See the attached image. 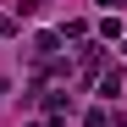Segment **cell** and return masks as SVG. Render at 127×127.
I'll list each match as a JSON object with an SVG mask.
<instances>
[{"mask_svg": "<svg viewBox=\"0 0 127 127\" xmlns=\"http://www.w3.org/2000/svg\"><path fill=\"white\" fill-rule=\"evenodd\" d=\"M55 50H61V33H39V39H33V50H28V55L39 61V66H50V61H55Z\"/></svg>", "mask_w": 127, "mask_h": 127, "instance_id": "1", "label": "cell"}, {"mask_svg": "<svg viewBox=\"0 0 127 127\" xmlns=\"http://www.w3.org/2000/svg\"><path fill=\"white\" fill-rule=\"evenodd\" d=\"M44 111H50V122L61 127V122H66V111H72V99H66V94H44Z\"/></svg>", "mask_w": 127, "mask_h": 127, "instance_id": "2", "label": "cell"}, {"mask_svg": "<svg viewBox=\"0 0 127 127\" xmlns=\"http://www.w3.org/2000/svg\"><path fill=\"white\" fill-rule=\"evenodd\" d=\"M99 94H105V99H116V94H122V72H116V66H111V72H99Z\"/></svg>", "mask_w": 127, "mask_h": 127, "instance_id": "3", "label": "cell"}, {"mask_svg": "<svg viewBox=\"0 0 127 127\" xmlns=\"http://www.w3.org/2000/svg\"><path fill=\"white\" fill-rule=\"evenodd\" d=\"M99 61H105L99 44H83V77H94V72H99Z\"/></svg>", "mask_w": 127, "mask_h": 127, "instance_id": "4", "label": "cell"}, {"mask_svg": "<svg viewBox=\"0 0 127 127\" xmlns=\"http://www.w3.org/2000/svg\"><path fill=\"white\" fill-rule=\"evenodd\" d=\"M99 39H122V17H99Z\"/></svg>", "mask_w": 127, "mask_h": 127, "instance_id": "5", "label": "cell"}, {"mask_svg": "<svg viewBox=\"0 0 127 127\" xmlns=\"http://www.w3.org/2000/svg\"><path fill=\"white\" fill-rule=\"evenodd\" d=\"M111 122H116V116L105 111V105H99V111H89V116H83V127H111Z\"/></svg>", "mask_w": 127, "mask_h": 127, "instance_id": "6", "label": "cell"}, {"mask_svg": "<svg viewBox=\"0 0 127 127\" xmlns=\"http://www.w3.org/2000/svg\"><path fill=\"white\" fill-rule=\"evenodd\" d=\"M61 33H66V39H89V22H83V17H72V22L61 28Z\"/></svg>", "mask_w": 127, "mask_h": 127, "instance_id": "7", "label": "cell"}, {"mask_svg": "<svg viewBox=\"0 0 127 127\" xmlns=\"http://www.w3.org/2000/svg\"><path fill=\"white\" fill-rule=\"evenodd\" d=\"M94 6H105V17H116V6H127V0H94Z\"/></svg>", "mask_w": 127, "mask_h": 127, "instance_id": "8", "label": "cell"}, {"mask_svg": "<svg viewBox=\"0 0 127 127\" xmlns=\"http://www.w3.org/2000/svg\"><path fill=\"white\" fill-rule=\"evenodd\" d=\"M11 28H17V22H11V17H0V39H6V33H11Z\"/></svg>", "mask_w": 127, "mask_h": 127, "instance_id": "9", "label": "cell"}, {"mask_svg": "<svg viewBox=\"0 0 127 127\" xmlns=\"http://www.w3.org/2000/svg\"><path fill=\"white\" fill-rule=\"evenodd\" d=\"M0 99H6V77H0Z\"/></svg>", "mask_w": 127, "mask_h": 127, "instance_id": "10", "label": "cell"}, {"mask_svg": "<svg viewBox=\"0 0 127 127\" xmlns=\"http://www.w3.org/2000/svg\"><path fill=\"white\" fill-rule=\"evenodd\" d=\"M33 127H55V122H33Z\"/></svg>", "mask_w": 127, "mask_h": 127, "instance_id": "11", "label": "cell"}]
</instances>
